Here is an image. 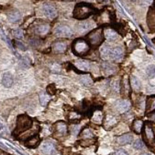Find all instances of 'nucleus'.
I'll return each mask as SVG.
<instances>
[{
  "instance_id": "obj_1",
  "label": "nucleus",
  "mask_w": 155,
  "mask_h": 155,
  "mask_svg": "<svg viewBox=\"0 0 155 155\" xmlns=\"http://www.w3.org/2000/svg\"><path fill=\"white\" fill-rule=\"evenodd\" d=\"M95 10L90 5L86 3L78 4L74 8V17L79 19H86L93 14Z\"/></svg>"
},
{
  "instance_id": "obj_2",
  "label": "nucleus",
  "mask_w": 155,
  "mask_h": 155,
  "mask_svg": "<svg viewBox=\"0 0 155 155\" xmlns=\"http://www.w3.org/2000/svg\"><path fill=\"white\" fill-rule=\"evenodd\" d=\"M143 139L150 150L155 153V133L150 124L147 123L143 129Z\"/></svg>"
},
{
  "instance_id": "obj_3",
  "label": "nucleus",
  "mask_w": 155,
  "mask_h": 155,
  "mask_svg": "<svg viewBox=\"0 0 155 155\" xmlns=\"http://www.w3.org/2000/svg\"><path fill=\"white\" fill-rule=\"evenodd\" d=\"M32 121L27 115H20L17 120V126H16V132H23L27 130L31 127Z\"/></svg>"
},
{
  "instance_id": "obj_4",
  "label": "nucleus",
  "mask_w": 155,
  "mask_h": 155,
  "mask_svg": "<svg viewBox=\"0 0 155 155\" xmlns=\"http://www.w3.org/2000/svg\"><path fill=\"white\" fill-rule=\"evenodd\" d=\"M88 38L90 43L93 45H99L103 41V35H102V29H96L88 34Z\"/></svg>"
},
{
  "instance_id": "obj_5",
  "label": "nucleus",
  "mask_w": 155,
  "mask_h": 155,
  "mask_svg": "<svg viewBox=\"0 0 155 155\" xmlns=\"http://www.w3.org/2000/svg\"><path fill=\"white\" fill-rule=\"evenodd\" d=\"M73 49L74 51L78 55H84L87 53L89 50V46L86 41L83 40H78L74 41L73 44Z\"/></svg>"
},
{
  "instance_id": "obj_6",
  "label": "nucleus",
  "mask_w": 155,
  "mask_h": 155,
  "mask_svg": "<svg viewBox=\"0 0 155 155\" xmlns=\"http://www.w3.org/2000/svg\"><path fill=\"white\" fill-rule=\"evenodd\" d=\"M55 35L59 37H70L73 35V30L65 25L58 26L54 31Z\"/></svg>"
},
{
  "instance_id": "obj_7",
  "label": "nucleus",
  "mask_w": 155,
  "mask_h": 155,
  "mask_svg": "<svg viewBox=\"0 0 155 155\" xmlns=\"http://www.w3.org/2000/svg\"><path fill=\"white\" fill-rule=\"evenodd\" d=\"M43 10H44L45 16L50 19H54L58 14L56 8L53 5L49 3L44 4V6H43Z\"/></svg>"
},
{
  "instance_id": "obj_8",
  "label": "nucleus",
  "mask_w": 155,
  "mask_h": 155,
  "mask_svg": "<svg viewBox=\"0 0 155 155\" xmlns=\"http://www.w3.org/2000/svg\"><path fill=\"white\" fill-rule=\"evenodd\" d=\"M147 23L151 31H155V7H150L147 12Z\"/></svg>"
},
{
  "instance_id": "obj_9",
  "label": "nucleus",
  "mask_w": 155,
  "mask_h": 155,
  "mask_svg": "<svg viewBox=\"0 0 155 155\" xmlns=\"http://www.w3.org/2000/svg\"><path fill=\"white\" fill-rule=\"evenodd\" d=\"M124 57V51L121 48L116 47V48L110 49V52H109V58L111 59L116 60V61H120Z\"/></svg>"
},
{
  "instance_id": "obj_10",
  "label": "nucleus",
  "mask_w": 155,
  "mask_h": 155,
  "mask_svg": "<svg viewBox=\"0 0 155 155\" xmlns=\"http://www.w3.org/2000/svg\"><path fill=\"white\" fill-rule=\"evenodd\" d=\"M41 150L45 155H54L56 153V149L54 143L51 142H45L42 145Z\"/></svg>"
},
{
  "instance_id": "obj_11",
  "label": "nucleus",
  "mask_w": 155,
  "mask_h": 155,
  "mask_svg": "<svg viewBox=\"0 0 155 155\" xmlns=\"http://www.w3.org/2000/svg\"><path fill=\"white\" fill-rule=\"evenodd\" d=\"M130 107V103L128 100H119L118 102L116 104V110H118L120 113L125 112Z\"/></svg>"
},
{
  "instance_id": "obj_12",
  "label": "nucleus",
  "mask_w": 155,
  "mask_h": 155,
  "mask_svg": "<svg viewBox=\"0 0 155 155\" xmlns=\"http://www.w3.org/2000/svg\"><path fill=\"white\" fill-rule=\"evenodd\" d=\"M134 136L130 133L124 134L117 138V143L120 145H127L132 143Z\"/></svg>"
},
{
  "instance_id": "obj_13",
  "label": "nucleus",
  "mask_w": 155,
  "mask_h": 155,
  "mask_svg": "<svg viewBox=\"0 0 155 155\" xmlns=\"http://www.w3.org/2000/svg\"><path fill=\"white\" fill-rule=\"evenodd\" d=\"M74 65L77 67L78 69H80L81 71H88L90 69V63L86 61V60H82V59H78L75 61Z\"/></svg>"
},
{
  "instance_id": "obj_14",
  "label": "nucleus",
  "mask_w": 155,
  "mask_h": 155,
  "mask_svg": "<svg viewBox=\"0 0 155 155\" xmlns=\"http://www.w3.org/2000/svg\"><path fill=\"white\" fill-rule=\"evenodd\" d=\"M56 130L60 136H64L68 132L67 125L64 122H58L56 125Z\"/></svg>"
},
{
  "instance_id": "obj_15",
  "label": "nucleus",
  "mask_w": 155,
  "mask_h": 155,
  "mask_svg": "<svg viewBox=\"0 0 155 155\" xmlns=\"http://www.w3.org/2000/svg\"><path fill=\"white\" fill-rule=\"evenodd\" d=\"M50 30V26L48 24H42L39 25L38 26H37L35 29V31L37 34H40V35H44V34H47L48 33Z\"/></svg>"
},
{
  "instance_id": "obj_16",
  "label": "nucleus",
  "mask_w": 155,
  "mask_h": 155,
  "mask_svg": "<svg viewBox=\"0 0 155 155\" xmlns=\"http://www.w3.org/2000/svg\"><path fill=\"white\" fill-rule=\"evenodd\" d=\"M13 83V79L12 76L10 73H5L4 74L3 78H2V84L5 87H10Z\"/></svg>"
},
{
  "instance_id": "obj_17",
  "label": "nucleus",
  "mask_w": 155,
  "mask_h": 155,
  "mask_svg": "<svg viewBox=\"0 0 155 155\" xmlns=\"http://www.w3.org/2000/svg\"><path fill=\"white\" fill-rule=\"evenodd\" d=\"M93 27L92 24L89 22H84V23H81L78 26V30L80 33H84V32L88 31V30L92 29Z\"/></svg>"
},
{
  "instance_id": "obj_18",
  "label": "nucleus",
  "mask_w": 155,
  "mask_h": 155,
  "mask_svg": "<svg viewBox=\"0 0 155 155\" xmlns=\"http://www.w3.org/2000/svg\"><path fill=\"white\" fill-rule=\"evenodd\" d=\"M130 83H131V86L133 87V89L137 91L140 90L141 88V83L140 81V79H138L137 76H132L130 77Z\"/></svg>"
},
{
  "instance_id": "obj_19",
  "label": "nucleus",
  "mask_w": 155,
  "mask_h": 155,
  "mask_svg": "<svg viewBox=\"0 0 155 155\" xmlns=\"http://www.w3.org/2000/svg\"><path fill=\"white\" fill-rule=\"evenodd\" d=\"M67 45L64 42H56L54 45V49L57 53H63L65 51Z\"/></svg>"
},
{
  "instance_id": "obj_20",
  "label": "nucleus",
  "mask_w": 155,
  "mask_h": 155,
  "mask_svg": "<svg viewBox=\"0 0 155 155\" xmlns=\"http://www.w3.org/2000/svg\"><path fill=\"white\" fill-rule=\"evenodd\" d=\"M8 17H9V21L12 22V23H17V22L19 21V19H20V13L17 10L12 11V12L9 13Z\"/></svg>"
},
{
  "instance_id": "obj_21",
  "label": "nucleus",
  "mask_w": 155,
  "mask_h": 155,
  "mask_svg": "<svg viewBox=\"0 0 155 155\" xmlns=\"http://www.w3.org/2000/svg\"><path fill=\"white\" fill-rule=\"evenodd\" d=\"M104 35L106 37V38H107L108 40L113 41L117 37V33L114 30H112V29H106L104 30Z\"/></svg>"
},
{
  "instance_id": "obj_22",
  "label": "nucleus",
  "mask_w": 155,
  "mask_h": 155,
  "mask_svg": "<svg viewBox=\"0 0 155 155\" xmlns=\"http://www.w3.org/2000/svg\"><path fill=\"white\" fill-rule=\"evenodd\" d=\"M143 125V123L141 120H136L133 124V129L136 133H140Z\"/></svg>"
},
{
  "instance_id": "obj_23",
  "label": "nucleus",
  "mask_w": 155,
  "mask_h": 155,
  "mask_svg": "<svg viewBox=\"0 0 155 155\" xmlns=\"http://www.w3.org/2000/svg\"><path fill=\"white\" fill-rule=\"evenodd\" d=\"M155 109V97H149L147 100V111Z\"/></svg>"
},
{
  "instance_id": "obj_24",
  "label": "nucleus",
  "mask_w": 155,
  "mask_h": 155,
  "mask_svg": "<svg viewBox=\"0 0 155 155\" xmlns=\"http://www.w3.org/2000/svg\"><path fill=\"white\" fill-rule=\"evenodd\" d=\"M116 123V119L113 116L111 115H108L106 118V128H110V127L113 126Z\"/></svg>"
},
{
  "instance_id": "obj_25",
  "label": "nucleus",
  "mask_w": 155,
  "mask_h": 155,
  "mask_svg": "<svg viewBox=\"0 0 155 155\" xmlns=\"http://www.w3.org/2000/svg\"><path fill=\"white\" fill-rule=\"evenodd\" d=\"M109 52H110V48L107 46H103L100 50L101 56L105 59L109 58Z\"/></svg>"
},
{
  "instance_id": "obj_26",
  "label": "nucleus",
  "mask_w": 155,
  "mask_h": 155,
  "mask_svg": "<svg viewBox=\"0 0 155 155\" xmlns=\"http://www.w3.org/2000/svg\"><path fill=\"white\" fill-rule=\"evenodd\" d=\"M81 81L85 86H91L92 84V79L88 75H84L81 77Z\"/></svg>"
},
{
  "instance_id": "obj_27",
  "label": "nucleus",
  "mask_w": 155,
  "mask_h": 155,
  "mask_svg": "<svg viewBox=\"0 0 155 155\" xmlns=\"http://www.w3.org/2000/svg\"><path fill=\"white\" fill-rule=\"evenodd\" d=\"M39 100H40L41 104L44 106V105H46V104L48 103V101L50 100V97L48 94L42 93L40 94V96H39Z\"/></svg>"
},
{
  "instance_id": "obj_28",
  "label": "nucleus",
  "mask_w": 155,
  "mask_h": 155,
  "mask_svg": "<svg viewBox=\"0 0 155 155\" xmlns=\"http://www.w3.org/2000/svg\"><path fill=\"white\" fill-rule=\"evenodd\" d=\"M147 74L150 78H155V65H148L146 69Z\"/></svg>"
},
{
  "instance_id": "obj_29",
  "label": "nucleus",
  "mask_w": 155,
  "mask_h": 155,
  "mask_svg": "<svg viewBox=\"0 0 155 155\" xmlns=\"http://www.w3.org/2000/svg\"><path fill=\"white\" fill-rule=\"evenodd\" d=\"M102 67L105 69V71L107 72L108 73H113V72H114L116 71V67H115V65H111V64L103 63L102 64Z\"/></svg>"
},
{
  "instance_id": "obj_30",
  "label": "nucleus",
  "mask_w": 155,
  "mask_h": 155,
  "mask_svg": "<svg viewBox=\"0 0 155 155\" xmlns=\"http://www.w3.org/2000/svg\"><path fill=\"white\" fill-rule=\"evenodd\" d=\"M39 143V139L37 137V136H32L30 139H29L27 140V146H30V147H34V146H36Z\"/></svg>"
},
{
  "instance_id": "obj_31",
  "label": "nucleus",
  "mask_w": 155,
  "mask_h": 155,
  "mask_svg": "<svg viewBox=\"0 0 155 155\" xmlns=\"http://www.w3.org/2000/svg\"><path fill=\"white\" fill-rule=\"evenodd\" d=\"M102 112L100 111H96V112L94 114V116L92 118L93 122H95V123H100L102 122Z\"/></svg>"
},
{
  "instance_id": "obj_32",
  "label": "nucleus",
  "mask_w": 155,
  "mask_h": 155,
  "mask_svg": "<svg viewBox=\"0 0 155 155\" xmlns=\"http://www.w3.org/2000/svg\"><path fill=\"white\" fill-rule=\"evenodd\" d=\"M143 143L140 139H137L135 141V143H134V147L137 150H141V149H143Z\"/></svg>"
},
{
  "instance_id": "obj_33",
  "label": "nucleus",
  "mask_w": 155,
  "mask_h": 155,
  "mask_svg": "<svg viewBox=\"0 0 155 155\" xmlns=\"http://www.w3.org/2000/svg\"><path fill=\"white\" fill-rule=\"evenodd\" d=\"M82 136L85 138H87V139H90V138L93 137V134L91 131L88 129H85V130L82 132Z\"/></svg>"
},
{
  "instance_id": "obj_34",
  "label": "nucleus",
  "mask_w": 155,
  "mask_h": 155,
  "mask_svg": "<svg viewBox=\"0 0 155 155\" xmlns=\"http://www.w3.org/2000/svg\"><path fill=\"white\" fill-rule=\"evenodd\" d=\"M112 86H113V89L116 91H118L119 88H120V86H119V82L118 81H113V84H112Z\"/></svg>"
},
{
  "instance_id": "obj_35",
  "label": "nucleus",
  "mask_w": 155,
  "mask_h": 155,
  "mask_svg": "<svg viewBox=\"0 0 155 155\" xmlns=\"http://www.w3.org/2000/svg\"><path fill=\"white\" fill-rule=\"evenodd\" d=\"M78 131H79V126L78 125H74L71 129V132H72L73 134H78Z\"/></svg>"
},
{
  "instance_id": "obj_36",
  "label": "nucleus",
  "mask_w": 155,
  "mask_h": 155,
  "mask_svg": "<svg viewBox=\"0 0 155 155\" xmlns=\"http://www.w3.org/2000/svg\"><path fill=\"white\" fill-rule=\"evenodd\" d=\"M92 143H93V141L91 140V141H82L81 142V145L84 146H90V145H92Z\"/></svg>"
},
{
  "instance_id": "obj_37",
  "label": "nucleus",
  "mask_w": 155,
  "mask_h": 155,
  "mask_svg": "<svg viewBox=\"0 0 155 155\" xmlns=\"http://www.w3.org/2000/svg\"><path fill=\"white\" fill-rule=\"evenodd\" d=\"M14 33H15V34H16V36L17 37H23V31H22V30H16Z\"/></svg>"
},
{
  "instance_id": "obj_38",
  "label": "nucleus",
  "mask_w": 155,
  "mask_h": 155,
  "mask_svg": "<svg viewBox=\"0 0 155 155\" xmlns=\"http://www.w3.org/2000/svg\"><path fill=\"white\" fill-rule=\"evenodd\" d=\"M115 155H127V153L124 150H120L118 151H116Z\"/></svg>"
},
{
  "instance_id": "obj_39",
  "label": "nucleus",
  "mask_w": 155,
  "mask_h": 155,
  "mask_svg": "<svg viewBox=\"0 0 155 155\" xmlns=\"http://www.w3.org/2000/svg\"><path fill=\"white\" fill-rule=\"evenodd\" d=\"M140 2H142V3L145 4V5H148V4L151 2V0H141Z\"/></svg>"
},
{
  "instance_id": "obj_40",
  "label": "nucleus",
  "mask_w": 155,
  "mask_h": 155,
  "mask_svg": "<svg viewBox=\"0 0 155 155\" xmlns=\"http://www.w3.org/2000/svg\"><path fill=\"white\" fill-rule=\"evenodd\" d=\"M141 155H150L149 153H143V154H141Z\"/></svg>"
}]
</instances>
